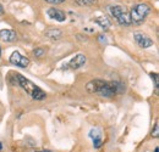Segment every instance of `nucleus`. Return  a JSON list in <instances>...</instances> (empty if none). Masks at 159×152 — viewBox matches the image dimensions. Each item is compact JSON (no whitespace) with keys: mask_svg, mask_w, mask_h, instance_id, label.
Masks as SVG:
<instances>
[{"mask_svg":"<svg viewBox=\"0 0 159 152\" xmlns=\"http://www.w3.org/2000/svg\"><path fill=\"white\" fill-rule=\"evenodd\" d=\"M87 91L91 94H99L104 97H113L115 95H119L125 93L126 88L125 84L121 82H105L100 79H94L87 83L86 85Z\"/></svg>","mask_w":159,"mask_h":152,"instance_id":"1","label":"nucleus"},{"mask_svg":"<svg viewBox=\"0 0 159 152\" xmlns=\"http://www.w3.org/2000/svg\"><path fill=\"white\" fill-rule=\"evenodd\" d=\"M14 76L15 79V84H17L19 87H21L28 95L31 96L34 100H44L47 97V94L40 89L38 85H36L33 82H31L30 79H27L26 77H23L20 73H11Z\"/></svg>","mask_w":159,"mask_h":152,"instance_id":"2","label":"nucleus"},{"mask_svg":"<svg viewBox=\"0 0 159 152\" xmlns=\"http://www.w3.org/2000/svg\"><path fill=\"white\" fill-rule=\"evenodd\" d=\"M151 12V6L146 2L142 4H137L131 9L130 12V19L131 23L134 24H142L144 22V19H147V16Z\"/></svg>","mask_w":159,"mask_h":152,"instance_id":"3","label":"nucleus"},{"mask_svg":"<svg viewBox=\"0 0 159 152\" xmlns=\"http://www.w3.org/2000/svg\"><path fill=\"white\" fill-rule=\"evenodd\" d=\"M109 12L110 15L116 19V22L121 26H130L131 24V19H130V14L126 11L125 7L120 6V5H114V6H109Z\"/></svg>","mask_w":159,"mask_h":152,"instance_id":"4","label":"nucleus"},{"mask_svg":"<svg viewBox=\"0 0 159 152\" xmlns=\"http://www.w3.org/2000/svg\"><path fill=\"white\" fill-rule=\"evenodd\" d=\"M9 60L14 66H17V67H23L25 68L30 65V60L27 57L22 56L19 51H14Z\"/></svg>","mask_w":159,"mask_h":152,"instance_id":"5","label":"nucleus"},{"mask_svg":"<svg viewBox=\"0 0 159 152\" xmlns=\"http://www.w3.org/2000/svg\"><path fill=\"white\" fill-rule=\"evenodd\" d=\"M134 38H135V41L137 43V45H139V48L147 49V48H151L153 45V40L149 38L148 36L143 34V33H135Z\"/></svg>","mask_w":159,"mask_h":152,"instance_id":"6","label":"nucleus"},{"mask_svg":"<svg viewBox=\"0 0 159 152\" xmlns=\"http://www.w3.org/2000/svg\"><path fill=\"white\" fill-rule=\"evenodd\" d=\"M86 61H87V58H86V56L83 54H77L76 56H74L69 61L66 67H70L72 70H77V68H81L86 63Z\"/></svg>","mask_w":159,"mask_h":152,"instance_id":"7","label":"nucleus"},{"mask_svg":"<svg viewBox=\"0 0 159 152\" xmlns=\"http://www.w3.org/2000/svg\"><path fill=\"white\" fill-rule=\"evenodd\" d=\"M88 135H89V137L93 141L94 149H99L100 146H102V141H103V139H102V130H100L99 128H93Z\"/></svg>","mask_w":159,"mask_h":152,"instance_id":"8","label":"nucleus"},{"mask_svg":"<svg viewBox=\"0 0 159 152\" xmlns=\"http://www.w3.org/2000/svg\"><path fill=\"white\" fill-rule=\"evenodd\" d=\"M47 14H48V16H49L50 19H55V21H58V22H64V21L66 19L65 12H64L62 10H60V9H57V7H50Z\"/></svg>","mask_w":159,"mask_h":152,"instance_id":"9","label":"nucleus"},{"mask_svg":"<svg viewBox=\"0 0 159 152\" xmlns=\"http://www.w3.org/2000/svg\"><path fill=\"white\" fill-rule=\"evenodd\" d=\"M0 39L5 43H14L17 40V34L12 29H1L0 31Z\"/></svg>","mask_w":159,"mask_h":152,"instance_id":"10","label":"nucleus"},{"mask_svg":"<svg viewBox=\"0 0 159 152\" xmlns=\"http://www.w3.org/2000/svg\"><path fill=\"white\" fill-rule=\"evenodd\" d=\"M62 36V32L58 29V28H52V29H48L45 32V37L50 40H59Z\"/></svg>","mask_w":159,"mask_h":152,"instance_id":"11","label":"nucleus"},{"mask_svg":"<svg viewBox=\"0 0 159 152\" xmlns=\"http://www.w3.org/2000/svg\"><path fill=\"white\" fill-rule=\"evenodd\" d=\"M94 21H96V23L99 26L100 28L104 29V31H108V29L110 28V26H111L110 21L107 19V17H97Z\"/></svg>","mask_w":159,"mask_h":152,"instance_id":"12","label":"nucleus"},{"mask_svg":"<svg viewBox=\"0 0 159 152\" xmlns=\"http://www.w3.org/2000/svg\"><path fill=\"white\" fill-rule=\"evenodd\" d=\"M75 2L80 6H93L96 5L97 0H75Z\"/></svg>","mask_w":159,"mask_h":152,"instance_id":"13","label":"nucleus"},{"mask_svg":"<svg viewBox=\"0 0 159 152\" xmlns=\"http://www.w3.org/2000/svg\"><path fill=\"white\" fill-rule=\"evenodd\" d=\"M33 54H34V56L36 57H42L43 55H44V49L38 48V49H36V50L33 51Z\"/></svg>","mask_w":159,"mask_h":152,"instance_id":"14","label":"nucleus"},{"mask_svg":"<svg viewBox=\"0 0 159 152\" xmlns=\"http://www.w3.org/2000/svg\"><path fill=\"white\" fill-rule=\"evenodd\" d=\"M151 77L154 79V83H156V93H158V87H159V84H158V74H157V73H151Z\"/></svg>","mask_w":159,"mask_h":152,"instance_id":"15","label":"nucleus"},{"mask_svg":"<svg viewBox=\"0 0 159 152\" xmlns=\"http://www.w3.org/2000/svg\"><path fill=\"white\" fill-rule=\"evenodd\" d=\"M44 1L48 4H52V5H59V4H62L65 0H44Z\"/></svg>","mask_w":159,"mask_h":152,"instance_id":"16","label":"nucleus"},{"mask_svg":"<svg viewBox=\"0 0 159 152\" xmlns=\"http://www.w3.org/2000/svg\"><path fill=\"white\" fill-rule=\"evenodd\" d=\"M152 136H154V137H158V136H159V127H158V123H156V125H154V130L152 132Z\"/></svg>","mask_w":159,"mask_h":152,"instance_id":"17","label":"nucleus"},{"mask_svg":"<svg viewBox=\"0 0 159 152\" xmlns=\"http://www.w3.org/2000/svg\"><path fill=\"white\" fill-rule=\"evenodd\" d=\"M98 39H99L100 43H107V38L103 36V34H100V36H98Z\"/></svg>","mask_w":159,"mask_h":152,"instance_id":"18","label":"nucleus"},{"mask_svg":"<svg viewBox=\"0 0 159 152\" xmlns=\"http://www.w3.org/2000/svg\"><path fill=\"white\" fill-rule=\"evenodd\" d=\"M4 14V10H2V7H1V5H0V15H2Z\"/></svg>","mask_w":159,"mask_h":152,"instance_id":"19","label":"nucleus"},{"mask_svg":"<svg viewBox=\"0 0 159 152\" xmlns=\"http://www.w3.org/2000/svg\"><path fill=\"white\" fill-rule=\"evenodd\" d=\"M2 150V142H0V151Z\"/></svg>","mask_w":159,"mask_h":152,"instance_id":"20","label":"nucleus"},{"mask_svg":"<svg viewBox=\"0 0 159 152\" xmlns=\"http://www.w3.org/2000/svg\"><path fill=\"white\" fill-rule=\"evenodd\" d=\"M154 152H159V149H158V147H156V149H154Z\"/></svg>","mask_w":159,"mask_h":152,"instance_id":"21","label":"nucleus"},{"mask_svg":"<svg viewBox=\"0 0 159 152\" xmlns=\"http://www.w3.org/2000/svg\"><path fill=\"white\" fill-rule=\"evenodd\" d=\"M0 56H1V46H0Z\"/></svg>","mask_w":159,"mask_h":152,"instance_id":"22","label":"nucleus"},{"mask_svg":"<svg viewBox=\"0 0 159 152\" xmlns=\"http://www.w3.org/2000/svg\"><path fill=\"white\" fill-rule=\"evenodd\" d=\"M42 152H48V151H42Z\"/></svg>","mask_w":159,"mask_h":152,"instance_id":"23","label":"nucleus"}]
</instances>
